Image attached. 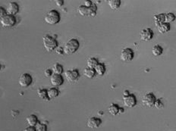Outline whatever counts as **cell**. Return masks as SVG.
Listing matches in <instances>:
<instances>
[{"mask_svg":"<svg viewBox=\"0 0 176 131\" xmlns=\"http://www.w3.org/2000/svg\"><path fill=\"white\" fill-rule=\"evenodd\" d=\"M80 43L79 41L76 39H69L63 47V51L65 54L67 55H71L73 53H76L77 49H79Z\"/></svg>","mask_w":176,"mask_h":131,"instance_id":"6da1fadb","label":"cell"},{"mask_svg":"<svg viewBox=\"0 0 176 131\" xmlns=\"http://www.w3.org/2000/svg\"><path fill=\"white\" fill-rule=\"evenodd\" d=\"M43 43L45 49L49 53L55 50L58 46V43L56 41V39L55 38H53V37L49 35L44 36L43 37Z\"/></svg>","mask_w":176,"mask_h":131,"instance_id":"7a4b0ae2","label":"cell"},{"mask_svg":"<svg viewBox=\"0 0 176 131\" xmlns=\"http://www.w3.org/2000/svg\"><path fill=\"white\" fill-rule=\"evenodd\" d=\"M61 16L56 10H51L45 16V21L50 25L57 24L60 21Z\"/></svg>","mask_w":176,"mask_h":131,"instance_id":"3957f363","label":"cell"},{"mask_svg":"<svg viewBox=\"0 0 176 131\" xmlns=\"http://www.w3.org/2000/svg\"><path fill=\"white\" fill-rule=\"evenodd\" d=\"M0 23L5 27H11L16 24V18L15 16L6 15L0 19Z\"/></svg>","mask_w":176,"mask_h":131,"instance_id":"277c9868","label":"cell"},{"mask_svg":"<svg viewBox=\"0 0 176 131\" xmlns=\"http://www.w3.org/2000/svg\"><path fill=\"white\" fill-rule=\"evenodd\" d=\"M32 81H33L32 76L29 74H26V73L22 74L18 79V83L23 88L28 87L32 83Z\"/></svg>","mask_w":176,"mask_h":131,"instance_id":"5b68a950","label":"cell"},{"mask_svg":"<svg viewBox=\"0 0 176 131\" xmlns=\"http://www.w3.org/2000/svg\"><path fill=\"white\" fill-rule=\"evenodd\" d=\"M134 51L132 50L131 49L127 48L121 51L120 58H121V61H125V62H128V61H132V59H134Z\"/></svg>","mask_w":176,"mask_h":131,"instance_id":"8992f818","label":"cell"},{"mask_svg":"<svg viewBox=\"0 0 176 131\" xmlns=\"http://www.w3.org/2000/svg\"><path fill=\"white\" fill-rule=\"evenodd\" d=\"M65 76L66 79H67V80L68 82L73 83V82H75V81H77L78 80L80 74L77 70L75 69V70H68L65 71Z\"/></svg>","mask_w":176,"mask_h":131,"instance_id":"52a82bcc","label":"cell"},{"mask_svg":"<svg viewBox=\"0 0 176 131\" xmlns=\"http://www.w3.org/2000/svg\"><path fill=\"white\" fill-rule=\"evenodd\" d=\"M156 99V97L153 94L149 92V93H147L143 96L142 102H143V105H145L147 107H152V106H153Z\"/></svg>","mask_w":176,"mask_h":131,"instance_id":"ba28073f","label":"cell"},{"mask_svg":"<svg viewBox=\"0 0 176 131\" xmlns=\"http://www.w3.org/2000/svg\"><path fill=\"white\" fill-rule=\"evenodd\" d=\"M77 11L81 16H90V17H94L97 15L96 11H92L90 8H87L84 5H81L77 8Z\"/></svg>","mask_w":176,"mask_h":131,"instance_id":"9c48e42d","label":"cell"},{"mask_svg":"<svg viewBox=\"0 0 176 131\" xmlns=\"http://www.w3.org/2000/svg\"><path fill=\"white\" fill-rule=\"evenodd\" d=\"M18 11H19V5L16 2H11L8 5L6 9L7 15L15 16L18 13Z\"/></svg>","mask_w":176,"mask_h":131,"instance_id":"30bf717a","label":"cell"},{"mask_svg":"<svg viewBox=\"0 0 176 131\" xmlns=\"http://www.w3.org/2000/svg\"><path fill=\"white\" fill-rule=\"evenodd\" d=\"M140 37L143 41H150L153 37V33L150 28L143 29L140 33Z\"/></svg>","mask_w":176,"mask_h":131,"instance_id":"8fae6325","label":"cell"},{"mask_svg":"<svg viewBox=\"0 0 176 131\" xmlns=\"http://www.w3.org/2000/svg\"><path fill=\"white\" fill-rule=\"evenodd\" d=\"M123 102L125 106L128 108L134 107L137 104V99L135 96L130 94L129 96H125L123 98Z\"/></svg>","mask_w":176,"mask_h":131,"instance_id":"7c38bea8","label":"cell"},{"mask_svg":"<svg viewBox=\"0 0 176 131\" xmlns=\"http://www.w3.org/2000/svg\"><path fill=\"white\" fill-rule=\"evenodd\" d=\"M102 124V120L100 118L97 117H92L88 119L87 120V127L92 129H97Z\"/></svg>","mask_w":176,"mask_h":131,"instance_id":"4fadbf2b","label":"cell"},{"mask_svg":"<svg viewBox=\"0 0 176 131\" xmlns=\"http://www.w3.org/2000/svg\"><path fill=\"white\" fill-rule=\"evenodd\" d=\"M50 83L54 86H59L64 83V79L62 76V75L53 74L50 76Z\"/></svg>","mask_w":176,"mask_h":131,"instance_id":"5bb4252c","label":"cell"},{"mask_svg":"<svg viewBox=\"0 0 176 131\" xmlns=\"http://www.w3.org/2000/svg\"><path fill=\"white\" fill-rule=\"evenodd\" d=\"M26 120L27 123V124L29 125V127H34L36 125H37V124L38 123L37 117L36 115H34V114H31V115H29L28 117L26 118Z\"/></svg>","mask_w":176,"mask_h":131,"instance_id":"9a60e30c","label":"cell"},{"mask_svg":"<svg viewBox=\"0 0 176 131\" xmlns=\"http://www.w3.org/2000/svg\"><path fill=\"white\" fill-rule=\"evenodd\" d=\"M154 21H155V24H156V27L159 26L160 24L165 23V14H159V15H154L153 18Z\"/></svg>","mask_w":176,"mask_h":131,"instance_id":"2e32d148","label":"cell"},{"mask_svg":"<svg viewBox=\"0 0 176 131\" xmlns=\"http://www.w3.org/2000/svg\"><path fill=\"white\" fill-rule=\"evenodd\" d=\"M94 70L96 74L99 75V76H103L106 72V67L103 64L98 63V65L95 67Z\"/></svg>","mask_w":176,"mask_h":131,"instance_id":"e0dca14e","label":"cell"},{"mask_svg":"<svg viewBox=\"0 0 176 131\" xmlns=\"http://www.w3.org/2000/svg\"><path fill=\"white\" fill-rule=\"evenodd\" d=\"M59 94V90L55 87L50 88L47 90V96H48L49 99H52V98H56Z\"/></svg>","mask_w":176,"mask_h":131,"instance_id":"ac0fdd59","label":"cell"},{"mask_svg":"<svg viewBox=\"0 0 176 131\" xmlns=\"http://www.w3.org/2000/svg\"><path fill=\"white\" fill-rule=\"evenodd\" d=\"M157 29H158V31L160 33H168L170 31V25L169 24L163 23V24H160L159 26L157 27Z\"/></svg>","mask_w":176,"mask_h":131,"instance_id":"d6986e66","label":"cell"},{"mask_svg":"<svg viewBox=\"0 0 176 131\" xmlns=\"http://www.w3.org/2000/svg\"><path fill=\"white\" fill-rule=\"evenodd\" d=\"M110 9L112 10H116L121 5V1L120 0H109L108 2Z\"/></svg>","mask_w":176,"mask_h":131,"instance_id":"ffe728a7","label":"cell"},{"mask_svg":"<svg viewBox=\"0 0 176 131\" xmlns=\"http://www.w3.org/2000/svg\"><path fill=\"white\" fill-rule=\"evenodd\" d=\"M98 61L97 59L95 58H90L87 59V65L88 68H91V69H94L95 67L98 65Z\"/></svg>","mask_w":176,"mask_h":131,"instance_id":"44dd1931","label":"cell"},{"mask_svg":"<svg viewBox=\"0 0 176 131\" xmlns=\"http://www.w3.org/2000/svg\"><path fill=\"white\" fill-rule=\"evenodd\" d=\"M163 48L159 45H155L152 48V54L154 56H159L163 53Z\"/></svg>","mask_w":176,"mask_h":131,"instance_id":"7402d4cb","label":"cell"},{"mask_svg":"<svg viewBox=\"0 0 176 131\" xmlns=\"http://www.w3.org/2000/svg\"><path fill=\"white\" fill-rule=\"evenodd\" d=\"M84 75L86 77L89 79L93 78V76L96 75V73H95L94 69H91V68H85L84 70Z\"/></svg>","mask_w":176,"mask_h":131,"instance_id":"603a6c76","label":"cell"},{"mask_svg":"<svg viewBox=\"0 0 176 131\" xmlns=\"http://www.w3.org/2000/svg\"><path fill=\"white\" fill-rule=\"evenodd\" d=\"M119 107L115 104H111L109 107V112L110 114L115 116L119 114Z\"/></svg>","mask_w":176,"mask_h":131,"instance_id":"cb8c5ba5","label":"cell"},{"mask_svg":"<svg viewBox=\"0 0 176 131\" xmlns=\"http://www.w3.org/2000/svg\"><path fill=\"white\" fill-rule=\"evenodd\" d=\"M52 70H53V72L55 74L61 75L62 74V73L63 72V68H62V66L61 65L56 63L53 65Z\"/></svg>","mask_w":176,"mask_h":131,"instance_id":"d4e9b609","label":"cell"},{"mask_svg":"<svg viewBox=\"0 0 176 131\" xmlns=\"http://www.w3.org/2000/svg\"><path fill=\"white\" fill-rule=\"evenodd\" d=\"M175 20V16L173 13H167L165 14V23L169 24L172 23Z\"/></svg>","mask_w":176,"mask_h":131,"instance_id":"484cf974","label":"cell"},{"mask_svg":"<svg viewBox=\"0 0 176 131\" xmlns=\"http://www.w3.org/2000/svg\"><path fill=\"white\" fill-rule=\"evenodd\" d=\"M37 95L40 98H42L43 100H49L48 96H47V90L40 89L37 90Z\"/></svg>","mask_w":176,"mask_h":131,"instance_id":"4316f807","label":"cell"},{"mask_svg":"<svg viewBox=\"0 0 176 131\" xmlns=\"http://www.w3.org/2000/svg\"><path fill=\"white\" fill-rule=\"evenodd\" d=\"M36 131H47V127L45 124L38 122L35 127Z\"/></svg>","mask_w":176,"mask_h":131,"instance_id":"83f0119b","label":"cell"},{"mask_svg":"<svg viewBox=\"0 0 176 131\" xmlns=\"http://www.w3.org/2000/svg\"><path fill=\"white\" fill-rule=\"evenodd\" d=\"M153 106L157 109H162L163 107H164V104L162 102L161 99H156L155 102H154Z\"/></svg>","mask_w":176,"mask_h":131,"instance_id":"f1b7e54d","label":"cell"},{"mask_svg":"<svg viewBox=\"0 0 176 131\" xmlns=\"http://www.w3.org/2000/svg\"><path fill=\"white\" fill-rule=\"evenodd\" d=\"M6 9H5L4 8L2 7H0V19L2 18H3L5 15H6Z\"/></svg>","mask_w":176,"mask_h":131,"instance_id":"f546056e","label":"cell"},{"mask_svg":"<svg viewBox=\"0 0 176 131\" xmlns=\"http://www.w3.org/2000/svg\"><path fill=\"white\" fill-rule=\"evenodd\" d=\"M44 74H45L46 76H47V77L51 76L53 75V70H50V69H46V70H45V71H44Z\"/></svg>","mask_w":176,"mask_h":131,"instance_id":"4dcf8cb0","label":"cell"},{"mask_svg":"<svg viewBox=\"0 0 176 131\" xmlns=\"http://www.w3.org/2000/svg\"><path fill=\"white\" fill-rule=\"evenodd\" d=\"M92 4L93 2H91V1H90V0H85V1H84V6L87 7V8H90V7H91Z\"/></svg>","mask_w":176,"mask_h":131,"instance_id":"1f68e13d","label":"cell"},{"mask_svg":"<svg viewBox=\"0 0 176 131\" xmlns=\"http://www.w3.org/2000/svg\"><path fill=\"white\" fill-rule=\"evenodd\" d=\"M55 2V4H56V5L59 7L62 6L63 4H64V1H63V0H56Z\"/></svg>","mask_w":176,"mask_h":131,"instance_id":"d6a6232c","label":"cell"},{"mask_svg":"<svg viewBox=\"0 0 176 131\" xmlns=\"http://www.w3.org/2000/svg\"><path fill=\"white\" fill-rule=\"evenodd\" d=\"M24 131H36V130H35V127H27V128H25V129L24 130Z\"/></svg>","mask_w":176,"mask_h":131,"instance_id":"836d02e7","label":"cell"},{"mask_svg":"<svg viewBox=\"0 0 176 131\" xmlns=\"http://www.w3.org/2000/svg\"><path fill=\"white\" fill-rule=\"evenodd\" d=\"M56 53H57L58 54H59V55H62V54H64V51H63V49L59 48L57 50H56Z\"/></svg>","mask_w":176,"mask_h":131,"instance_id":"e575fe53","label":"cell"},{"mask_svg":"<svg viewBox=\"0 0 176 131\" xmlns=\"http://www.w3.org/2000/svg\"><path fill=\"white\" fill-rule=\"evenodd\" d=\"M123 95H124V97H125V96H129V95H130V93H129V92H128V90H125V91L123 92Z\"/></svg>","mask_w":176,"mask_h":131,"instance_id":"d590c367","label":"cell"},{"mask_svg":"<svg viewBox=\"0 0 176 131\" xmlns=\"http://www.w3.org/2000/svg\"><path fill=\"white\" fill-rule=\"evenodd\" d=\"M124 112V109L123 108H119V114H121L122 113V112Z\"/></svg>","mask_w":176,"mask_h":131,"instance_id":"8d00e7d4","label":"cell"},{"mask_svg":"<svg viewBox=\"0 0 176 131\" xmlns=\"http://www.w3.org/2000/svg\"><path fill=\"white\" fill-rule=\"evenodd\" d=\"M1 68H2V67H1V65H0V70H1Z\"/></svg>","mask_w":176,"mask_h":131,"instance_id":"74e56055","label":"cell"}]
</instances>
